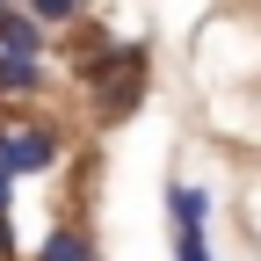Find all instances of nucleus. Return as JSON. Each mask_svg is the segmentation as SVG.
I'll list each match as a JSON object with an SVG mask.
<instances>
[{"label": "nucleus", "mask_w": 261, "mask_h": 261, "mask_svg": "<svg viewBox=\"0 0 261 261\" xmlns=\"http://www.w3.org/2000/svg\"><path fill=\"white\" fill-rule=\"evenodd\" d=\"M58 152H65V130H58V123L0 109V167H8L15 181H29V174H51V167H58Z\"/></svg>", "instance_id": "nucleus-1"}, {"label": "nucleus", "mask_w": 261, "mask_h": 261, "mask_svg": "<svg viewBox=\"0 0 261 261\" xmlns=\"http://www.w3.org/2000/svg\"><path fill=\"white\" fill-rule=\"evenodd\" d=\"M51 73H44V51H8L0 44V94H15V102H29V94H44Z\"/></svg>", "instance_id": "nucleus-2"}, {"label": "nucleus", "mask_w": 261, "mask_h": 261, "mask_svg": "<svg viewBox=\"0 0 261 261\" xmlns=\"http://www.w3.org/2000/svg\"><path fill=\"white\" fill-rule=\"evenodd\" d=\"M102 247H94V232L73 218V225H58V232H44V247H37V261H94Z\"/></svg>", "instance_id": "nucleus-3"}, {"label": "nucleus", "mask_w": 261, "mask_h": 261, "mask_svg": "<svg viewBox=\"0 0 261 261\" xmlns=\"http://www.w3.org/2000/svg\"><path fill=\"white\" fill-rule=\"evenodd\" d=\"M167 211H174V225H211V189L174 181V189H167Z\"/></svg>", "instance_id": "nucleus-4"}, {"label": "nucleus", "mask_w": 261, "mask_h": 261, "mask_svg": "<svg viewBox=\"0 0 261 261\" xmlns=\"http://www.w3.org/2000/svg\"><path fill=\"white\" fill-rule=\"evenodd\" d=\"M22 8L37 15V22H51V29H58V22H73V15L87 8V0H22Z\"/></svg>", "instance_id": "nucleus-6"}, {"label": "nucleus", "mask_w": 261, "mask_h": 261, "mask_svg": "<svg viewBox=\"0 0 261 261\" xmlns=\"http://www.w3.org/2000/svg\"><path fill=\"white\" fill-rule=\"evenodd\" d=\"M174 261H218L203 225H174Z\"/></svg>", "instance_id": "nucleus-5"}]
</instances>
